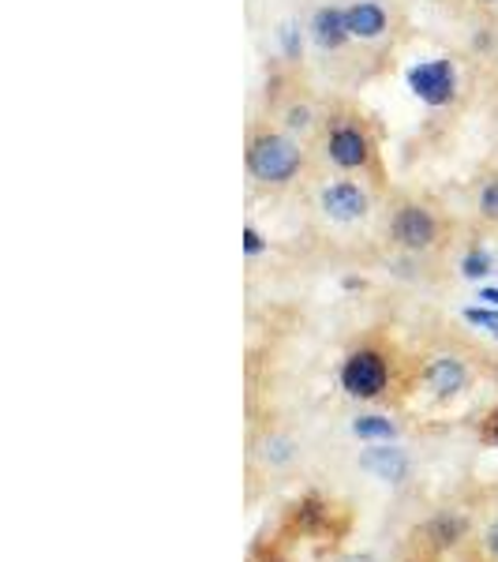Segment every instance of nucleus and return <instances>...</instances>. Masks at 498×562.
I'll list each match as a JSON object with an SVG mask.
<instances>
[{
  "instance_id": "obj_21",
  "label": "nucleus",
  "mask_w": 498,
  "mask_h": 562,
  "mask_svg": "<svg viewBox=\"0 0 498 562\" xmlns=\"http://www.w3.org/2000/svg\"><path fill=\"white\" fill-rule=\"evenodd\" d=\"M479 301H491L498 307V289H484V293H479Z\"/></svg>"
},
{
  "instance_id": "obj_4",
  "label": "nucleus",
  "mask_w": 498,
  "mask_h": 562,
  "mask_svg": "<svg viewBox=\"0 0 498 562\" xmlns=\"http://www.w3.org/2000/svg\"><path fill=\"white\" fill-rule=\"evenodd\" d=\"M322 102L326 98L315 94V87L307 83L301 65H288V60H274L270 65L267 87H262V116L282 124L285 132H293L307 147H312L315 132H319Z\"/></svg>"
},
{
  "instance_id": "obj_20",
  "label": "nucleus",
  "mask_w": 498,
  "mask_h": 562,
  "mask_svg": "<svg viewBox=\"0 0 498 562\" xmlns=\"http://www.w3.org/2000/svg\"><path fill=\"white\" fill-rule=\"evenodd\" d=\"M487 551L498 555V525H491V532H487Z\"/></svg>"
},
{
  "instance_id": "obj_14",
  "label": "nucleus",
  "mask_w": 498,
  "mask_h": 562,
  "mask_svg": "<svg viewBox=\"0 0 498 562\" xmlns=\"http://www.w3.org/2000/svg\"><path fill=\"white\" fill-rule=\"evenodd\" d=\"M454 8L461 15H468V20L498 26V0H454Z\"/></svg>"
},
{
  "instance_id": "obj_13",
  "label": "nucleus",
  "mask_w": 498,
  "mask_h": 562,
  "mask_svg": "<svg viewBox=\"0 0 498 562\" xmlns=\"http://www.w3.org/2000/svg\"><path fill=\"white\" fill-rule=\"evenodd\" d=\"M352 435H360V439L394 442L397 439V428H394L391 416H356V420H352Z\"/></svg>"
},
{
  "instance_id": "obj_9",
  "label": "nucleus",
  "mask_w": 498,
  "mask_h": 562,
  "mask_svg": "<svg viewBox=\"0 0 498 562\" xmlns=\"http://www.w3.org/2000/svg\"><path fill=\"white\" fill-rule=\"evenodd\" d=\"M409 83H412V94L423 98L428 105H450L457 94V71L450 60L434 57L409 71Z\"/></svg>"
},
{
  "instance_id": "obj_8",
  "label": "nucleus",
  "mask_w": 498,
  "mask_h": 562,
  "mask_svg": "<svg viewBox=\"0 0 498 562\" xmlns=\"http://www.w3.org/2000/svg\"><path fill=\"white\" fill-rule=\"evenodd\" d=\"M341 386H346V394L371 402V397H378L391 386V364H386V357L378 349L349 352L346 364H341Z\"/></svg>"
},
{
  "instance_id": "obj_19",
  "label": "nucleus",
  "mask_w": 498,
  "mask_h": 562,
  "mask_svg": "<svg viewBox=\"0 0 498 562\" xmlns=\"http://www.w3.org/2000/svg\"><path fill=\"white\" fill-rule=\"evenodd\" d=\"M244 248H248V256H259V251H262V237H259L256 225H248V229H244Z\"/></svg>"
},
{
  "instance_id": "obj_10",
  "label": "nucleus",
  "mask_w": 498,
  "mask_h": 562,
  "mask_svg": "<svg viewBox=\"0 0 498 562\" xmlns=\"http://www.w3.org/2000/svg\"><path fill=\"white\" fill-rule=\"evenodd\" d=\"M423 383L434 397H454L461 390L468 386V368L461 357H450V352H442V357H434L428 368H423Z\"/></svg>"
},
{
  "instance_id": "obj_2",
  "label": "nucleus",
  "mask_w": 498,
  "mask_h": 562,
  "mask_svg": "<svg viewBox=\"0 0 498 562\" xmlns=\"http://www.w3.org/2000/svg\"><path fill=\"white\" fill-rule=\"evenodd\" d=\"M244 177L251 195L288 199L307 192V184L319 177V166L304 139L256 113L244 128Z\"/></svg>"
},
{
  "instance_id": "obj_23",
  "label": "nucleus",
  "mask_w": 498,
  "mask_h": 562,
  "mask_svg": "<svg viewBox=\"0 0 498 562\" xmlns=\"http://www.w3.org/2000/svg\"><path fill=\"white\" fill-rule=\"evenodd\" d=\"M495 439H498V416H495Z\"/></svg>"
},
{
  "instance_id": "obj_11",
  "label": "nucleus",
  "mask_w": 498,
  "mask_h": 562,
  "mask_svg": "<svg viewBox=\"0 0 498 562\" xmlns=\"http://www.w3.org/2000/svg\"><path fill=\"white\" fill-rule=\"evenodd\" d=\"M360 469L378 480H386V484H401V480H409L412 461L401 447H371L360 454Z\"/></svg>"
},
{
  "instance_id": "obj_5",
  "label": "nucleus",
  "mask_w": 498,
  "mask_h": 562,
  "mask_svg": "<svg viewBox=\"0 0 498 562\" xmlns=\"http://www.w3.org/2000/svg\"><path fill=\"white\" fill-rule=\"evenodd\" d=\"M307 45H312L315 60L333 83H364L375 71L364 60L360 45L352 42V31L346 23V4L341 0H322L312 12V20L304 26Z\"/></svg>"
},
{
  "instance_id": "obj_3",
  "label": "nucleus",
  "mask_w": 498,
  "mask_h": 562,
  "mask_svg": "<svg viewBox=\"0 0 498 562\" xmlns=\"http://www.w3.org/2000/svg\"><path fill=\"white\" fill-rule=\"evenodd\" d=\"M383 233L394 251L412 259L434 256L454 244V222L446 206L428 192H401V188L383 199Z\"/></svg>"
},
{
  "instance_id": "obj_1",
  "label": "nucleus",
  "mask_w": 498,
  "mask_h": 562,
  "mask_svg": "<svg viewBox=\"0 0 498 562\" xmlns=\"http://www.w3.org/2000/svg\"><path fill=\"white\" fill-rule=\"evenodd\" d=\"M312 154H315L319 173L364 177L383 195L394 192L391 177H386L378 121L364 105L352 102L346 94H330L322 102V116H319V132H315V139H312Z\"/></svg>"
},
{
  "instance_id": "obj_22",
  "label": "nucleus",
  "mask_w": 498,
  "mask_h": 562,
  "mask_svg": "<svg viewBox=\"0 0 498 562\" xmlns=\"http://www.w3.org/2000/svg\"><path fill=\"white\" fill-rule=\"evenodd\" d=\"M346 562H375V559H371V555H349Z\"/></svg>"
},
{
  "instance_id": "obj_16",
  "label": "nucleus",
  "mask_w": 498,
  "mask_h": 562,
  "mask_svg": "<svg viewBox=\"0 0 498 562\" xmlns=\"http://www.w3.org/2000/svg\"><path fill=\"white\" fill-rule=\"evenodd\" d=\"M262 458L274 461V465H285V461H293V439H270L267 450H262Z\"/></svg>"
},
{
  "instance_id": "obj_12",
  "label": "nucleus",
  "mask_w": 498,
  "mask_h": 562,
  "mask_svg": "<svg viewBox=\"0 0 498 562\" xmlns=\"http://www.w3.org/2000/svg\"><path fill=\"white\" fill-rule=\"evenodd\" d=\"M473 211L484 229H498V166H484L473 180Z\"/></svg>"
},
{
  "instance_id": "obj_18",
  "label": "nucleus",
  "mask_w": 498,
  "mask_h": 562,
  "mask_svg": "<svg viewBox=\"0 0 498 562\" xmlns=\"http://www.w3.org/2000/svg\"><path fill=\"white\" fill-rule=\"evenodd\" d=\"M465 319L473 326H487V330L498 334V312H487V307H465Z\"/></svg>"
},
{
  "instance_id": "obj_6",
  "label": "nucleus",
  "mask_w": 498,
  "mask_h": 562,
  "mask_svg": "<svg viewBox=\"0 0 498 562\" xmlns=\"http://www.w3.org/2000/svg\"><path fill=\"white\" fill-rule=\"evenodd\" d=\"M352 42L360 45L371 71H383L386 60L409 38V12L401 0H341Z\"/></svg>"
},
{
  "instance_id": "obj_15",
  "label": "nucleus",
  "mask_w": 498,
  "mask_h": 562,
  "mask_svg": "<svg viewBox=\"0 0 498 562\" xmlns=\"http://www.w3.org/2000/svg\"><path fill=\"white\" fill-rule=\"evenodd\" d=\"M461 270H465V278H484V274H491V256L487 251H468L465 262H461Z\"/></svg>"
},
{
  "instance_id": "obj_7",
  "label": "nucleus",
  "mask_w": 498,
  "mask_h": 562,
  "mask_svg": "<svg viewBox=\"0 0 498 562\" xmlns=\"http://www.w3.org/2000/svg\"><path fill=\"white\" fill-rule=\"evenodd\" d=\"M307 199L319 211L322 222L330 225H364L383 211V192L364 177H346V173H319L307 184Z\"/></svg>"
},
{
  "instance_id": "obj_17",
  "label": "nucleus",
  "mask_w": 498,
  "mask_h": 562,
  "mask_svg": "<svg viewBox=\"0 0 498 562\" xmlns=\"http://www.w3.org/2000/svg\"><path fill=\"white\" fill-rule=\"evenodd\" d=\"M461 529H465V525H461L457 518H439V521H434V537H439V543H454L461 537Z\"/></svg>"
}]
</instances>
